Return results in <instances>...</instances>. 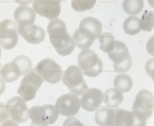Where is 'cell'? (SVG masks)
Here are the masks:
<instances>
[{"instance_id": "29", "label": "cell", "mask_w": 154, "mask_h": 126, "mask_svg": "<svg viewBox=\"0 0 154 126\" xmlns=\"http://www.w3.org/2000/svg\"><path fill=\"white\" fill-rule=\"evenodd\" d=\"M1 126H19L18 122H16V121L12 120V119H8L5 122H4Z\"/></svg>"}, {"instance_id": "10", "label": "cell", "mask_w": 154, "mask_h": 126, "mask_svg": "<svg viewBox=\"0 0 154 126\" xmlns=\"http://www.w3.org/2000/svg\"><path fill=\"white\" fill-rule=\"evenodd\" d=\"M80 99L78 95L67 93L58 98L55 107L59 114L67 117H72L79 112L80 109Z\"/></svg>"}, {"instance_id": "11", "label": "cell", "mask_w": 154, "mask_h": 126, "mask_svg": "<svg viewBox=\"0 0 154 126\" xmlns=\"http://www.w3.org/2000/svg\"><path fill=\"white\" fill-rule=\"evenodd\" d=\"M17 26L14 21L5 20L0 24V42L4 49L9 50L15 48L18 42Z\"/></svg>"}, {"instance_id": "24", "label": "cell", "mask_w": 154, "mask_h": 126, "mask_svg": "<svg viewBox=\"0 0 154 126\" xmlns=\"http://www.w3.org/2000/svg\"><path fill=\"white\" fill-rule=\"evenodd\" d=\"M100 46V49L104 52L109 53L113 49L116 44L115 38L109 32H104L99 38Z\"/></svg>"}, {"instance_id": "3", "label": "cell", "mask_w": 154, "mask_h": 126, "mask_svg": "<svg viewBox=\"0 0 154 126\" xmlns=\"http://www.w3.org/2000/svg\"><path fill=\"white\" fill-rule=\"evenodd\" d=\"M78 64L86 76L94 78L98 76L103 69V64L101 58L91 49H85L78 56Z\"/></svg>"}, {"instance_id": "7", "label": "cell", "mask_w": 154, "mask_h": 126, "mask_svg": "<svg viewBox=\"0 0 154 126\" xmlns=\"http://www.w3.org/2000/svg\"><path fill=\"white\" fill-rule=\"evenodd\" d=\"M44 80L35 68L32 69L23 77L20 86L18 88V94L26 102H29L35 97L37 91L43 83Z\"/></svg>"}, {"instance_id": "12", "label": "cell", "mask_w": 154, "mask_h": 126, "mask_svg": "<svg viewBox=\"0 0 154 126\" xmlns=\"http://www.w3.org/2000/svg\"><path fill=\"white\" fill-rule=\"evenodd\" d=\"M9 117L18 123H24L28 120L29 110L26 101L19 96L10 98L5 105Z\"/></svg>"}, {"instance_id": "18", "label": "cell", "mask_w": 154, "mask_h": 126, "mask_svg": "<svg viewBox=\"0 0 154 126\" xmlns=\"http://www.w3.org/2000/svg\"><path fill=\"white\" fill-rule=\"evenodd\" d=\"M95 121L100 126H114L115 112L111 108H101L95 114Z\"/></svg>"}, {"instance_id": "23", "label": "cell", "mask_w": 154, "mask_h": 126, "mask_svg": "<svg viewBox=\"0 0 154 126\" xmlns=\"http://www.w3.org/2000/svg\"><path fill=\"white\" fill-rule=\"evenodd\" d=\"M123 29L127 35H134L140 32V19L137 16L128 17L123 23Z\"/></svg>"}, {"instance_id": "14", "label": "cell", "mask_w": 154, "mask_h": 126, "mask_svg": "<svg viewBox=\"0 0 154 126\" xmlns=\"http://www.w3.org/2000/svg\"><path fill=\"white\" fill-rule=\"evenodd\" d=\"M35 12L50 20H56L61 12L60 1L58 0H36L33 2Z\"/></svg>"}, {"instance_id": "28", "label": "cell", "mask_w": 154, "mask_h": 126, "mask_svg": "<svg viewBox=\"0 0 154 126\" xmlns=\"http://www.w3.org/2000/svg\"><path fill=\"white\" fill-rule=\"evenodd\" d=\"M63 126H85L80 121L75 118L69 117L64 122Z\"/></svg>"}, {"instance_id": "16", "label": "cell", "mask_w": 154, "mask_h": 126, "mask_svg": "<svg viewBox=\"0 0 154 126\" xmlns=\"http://www.w3.org/2000/svg\"><path fill=\"white\" fill-rule=\"evenodd\" d=\"M18 32L30 44H39L45 39L46 32L41 27L31 25L29 26H18Z\"/></svg>"}, {"instance_id": "27", "label": "cell", "mask_w": 154, "mask_h": 126, "mask_svg": "<svg viewBox=\"0 0 154 126\" xmlns=\"http://www.w3.org/2000/svg\"><path fill=\"white\" fill-rule=\"evenodd\" d=\"M96 2V0H72L71 5L74 10L77 12H83L93 9Z\"/></svg>"}, {"instance_id": "25", "label": "cell", "mask_w": 154, "mask_h": 126, "mask_svg": "<svg viewBox=\"0 0 154 126\" xmlns=\"http://www.w3.org/2000/svg\"><path fill=\"white\" fill-rule=\"evenodd\" d=\"M154 27V13L152 11L144 12L142 18L140 19V28L143 31L150 32Z\"/></svg>"}, {"instance_id": "20", "label": "cell", "mask_w": 154, "mask_h": 126, "mask_svg": "<svg viewBox=\"0 0 154 126\" xmlns=\"http://www.w3.org/2000/svg\"><path fill=\"white\" fill-rule=\"evenodd\" d=\"M104 103L111 109L117 108L123 103L124 97L123 93L116 88H109L103 94Z\"/></svg>"}, {"instance_id": "8", "label": "cell", "mask_w": 154, "mask_h": 126, "mask_svg": "<svg viewBox=\"0 0 154 126\" xmlns=\"http://www.w3.org/2000/svg\"><path fill=\"white\" fill-rule=\"evenodd\" d=\"M35 69L44 81L51 84H56L63 78V69L52 58H44L38 63Z\"/></svg>"}, {"instance_id": "1", "label": "cell", "mask_w": 154, "mask_h": 126, "mask_svg": "<svg viewBox=\"0 0 154 126\" xmlns=\"http://www.w3.org/2000/svg\"><path fill=\"white\" fill-rule=\"evenodd\" d=\"M47 32L49 40L58 54L66 56L74 51L75 43L73 38L68 33L65 22L61 20H51L48 25Z\"/></svg>"}, {"instance_id": "9", "label": "cell", "mask_w": 154, "mask_h": 126, "mask_svg": "<svg viewBox=\"0 0 154 126\" xmlns=\"http://www.w3.org/2000/svg\"><path fill=\"white\" fill-rule=\"evenodd\" d=\"M115 122L114 126H146L147 119L138 112H130L124 109L114 108Z\"/></svg>"}, {"instance_id": "5", "label": "cell", "mask_w": 154, "mask_h": 126, "mask_svg": "<svg viewBox=\"0 0 154 126\" xmlns=\"http://www.w3.org/2000/svg\"><path fill=\"white\" fill-rule=\"evenodd\" d=\"M63 82L68 87L72 94H83L88 90L83 73L79 66L70 65L66 68L63 76Z\"/></svg>"}, {"instance_id": "13", "label": "cell", "mask_w": 154, "mask_h": 126, "mask_svg": "<svg viewBox=\"0 0 154 126\" xmlns=\"http://www.w3.org/2000/svg\"><path fill=\"white\" fill-rule=\"evenodd\" d=\"M154 99L153 94L151 92L143 89L139 92L135 98L133 106V111L140 112L148 119L153 113Z\"/></svg>"}, {"instance_id": "17", "label": "cell", "mask_w": 154, "mask_h": 126, "mask_svg": "<svg viewBox=\"0 0 154 126\" xmlns=\"http://www.w3.org/2000/svg\"><path fill=\"white\" fill-rule=\"evenodd\" d=\"M14 18L16 22L21 26H29L33 25L35 20V12L34 9L28 6H19L15 10Z\"/></svg>"}, {"instance_id": "21", "label": "cell", "mask_w": 154, "mask_h": 126, "mask_svg": "<svg viewBox=\"0 0 154 126\" xmlns=\"http://www.w3.org/2000/svg\"><path fill=\"white\" fill-rule=\"evenodd\" d=\"M113 84L116 89L122 93H126L131 90L133 82L130 75L126 74H119L114 79Z\"/></svg>"}, {"instance_id": "4", "label": "cell", "mask_w": 154, "mask_h": 126, "mask_svg": "<svg viewBox=\"0 0 154 126\" xmlns=\"http://www.w3.org/2000/svg\"><path fill=\"white\" fill-rule=\"evenodd\" d=\"M29 117L32 121L30 126H48L56 122L59 112L52 105L34 106L29 110Z\"/></svg>"}, {"instance_id": "19", "label": "cell", "mask_w": 154, "mask_h": 126, "mask_svg": "<svg viewBox=\"0 0 154 126\" xmlns=\"http://www.w3.org/2000/svg\"><path fill=\"white\" fill-rule=\"evenodd\" d=\"M1 75L6 82H13L19 79V76L23 75V74L17 64L12 61V62L7 63L2 67Z\"/></svg>"}, {"instance_id": "26", "label": "cell", "mask_w": 154, "mask_h": 126, "mask_svg": "<svg viewBox=\"0 0 154 126\" xmlns=\"http://www.w3.org/2000/svg\"><path fill=\"white\" fill-rule=\"evenodd\" d=\"M12 61L16 62L21 69L23 75H26L32 70V63L30 58L26 56H18Z\"/></svg>"}, {"instance_id": "6", "label": "cell", "mask_w": 154, "mask_h": 126, "mask_svg": "<svg viewBox=\"0 0 154 126\" xmlns=\"http://www.w3.org/2000/svg\"><path fill=\"white\" fill-rule=\"evenodd\" d=\"M111 61L113 62L114 70L124 73L130 70L132 66V58L124 42L116 41L115 46L112 51L108 53Z\"/></svg>"}, {"instance_id": "22", "label": "cell", "mask_w": 154, "mask_h": 126, "mask_svg": "<svg viewBox=\"0 0 154 126\" xmlns=\"http://www.w3.org/2000/svg\"><path fill=\"white\" fill-rule=\"evenodd\" d=\"M144 2L142 0H125L123 8L125 12L131 16L138 15L143 9Z\"/></svg>"}, {"instance_id": "2", "label": "cell", "mask_w": 154, "mask_h": 126, "mask_svg": "<svg viewBox=\"0 0 154 126\" xmlns=\"http://www.w3.org/2000/svg\"><path fill=\"white\" fill-rule=\"evenodd\" d=\"M102 35V24L94 17H86L82 20L79 28L73 34L75 46L81 49H88Z\"/></svg>"}, {"instance_id": "15", "label": "cell", "mask_w": 154, "mask_h": 126, "mask_svg": "<svg viewBox=\"0 0 154 126\" xmlns=\"http://www.w3.org/2000/svg\"><path fill=\"white\" fill-rule=\"evenodd\" d=\"M103 101V94L98 88H89L82 94L80 105L87 112H94L98 109Z\"/></svg>"}]
</instances>
